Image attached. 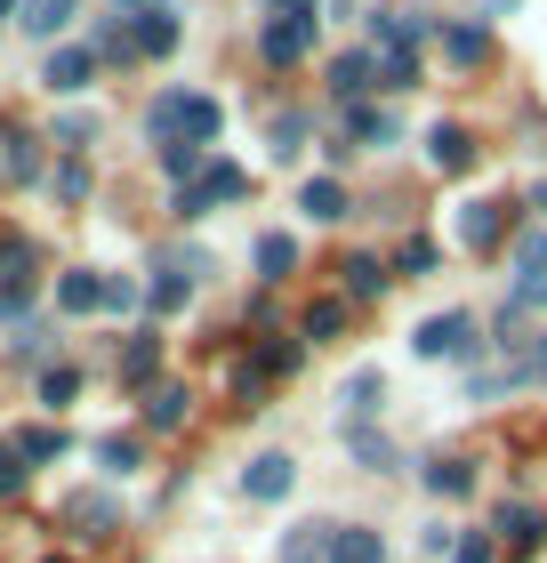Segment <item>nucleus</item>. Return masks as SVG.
I'll return each instance as SVG.
<instances>
[{"label": "nucleus", "instance_id": "ddd939ff", "mask_svg": "<svg viewBox=\"0 0 547 563\" xmlns=\"http://www.w3.org/2000/svg\"><path fill=\"white\" fill-rule=\"evenodd\" d=\"M282 563H330V523H298V531H282Z\"/></svg>", "mask_w": 547, "mask_h": 563}, {"label": "nucleus", "instance_id": "6ab92c4d", "mask_svg": "<svg viewBox=\"0 0 547 563\" xmlns=\"http://www.w3.org/2000/svg\"><path fill=\"white\" fill-rule=\"evenodd\" d=\"M250 258H258V274H266V282H282V274L298 266V242H291V234H258Z\"/></svg>", "mask_w": 547, "mask_h": 563}, {"label": "nucleus", "instance_id": "2f4dec72", "mask_svg": "<svg viewBox=\"0 0 547 563\" xmlns=\"http://www.w3.org/2000/svg\"><path fill=\"white\" fill-rule=\"evenodd\" d=\"M73 395H81V378H73V371H41V402H48V411H65Z\"/></svg>", "mask_w": 547, "mask_h": 563}, {"label": "nucleus", "instance_id": "473e14b6", "mask_svg": "<svg viewBox=\"0 0 547 563\" xmlns=\"http://www.w3.org/2000/svg\"><path fill=\"white\" fill-rule=\"evenodd\" d=\"M500 531H507L515 548H532L539 540V516H532V507H500Z\"/></svg>", "mask_w": 547, "mask_h": 563}, {"label": "nucleus", "instance_id": "412c9836", "mask_svg": "<svg viewBox=\"0 0 547 563\" xmlns=\"http://www.w3.org/2000/svg\"><path fill=\"white\" fill-rule=\"evenodd\" d=\"M427 483H435V499H467L475 492V467H467V459H435Z\"/></svg>", "mask_w": 547, "mask_h": 563}, {"label": "nucleus", "instance_id": "393cba45", "mask_svg": "<svg viewBox=\"0 0 547 563\" xmlns=\"http://www.w3.org/2000/svg\"><path fill=\"white\" fill-rule=\"evenodd\" d=\"M386 290V266L379 258H347V298H379Z\"/></svg>", "mask_w": 547, "mask_h": 563}, {"label": "nucleus", "instance_id": "9b49d317", "mask_svg": "<svg viewBox=\"0 0 547 563\" xmlns=\"http://www.w3.org/2000/svg\"><path fill=\"white\" fill-rule=\"evenodd\" d=\"M298 210H306V218H322V225H330V218H347V186H338V177H306V186H298Z\"/></svg>", "mask_w": 547, "mask_h": 563}, {"label": "nucleus", "instance_id": "f8f14e48", "mask_svg": "<svg viewBox=\"0 0 547 563\" xmlns=\"http://www.w3.org/2000/svg\"><path fill=\"white\" fill-rule=\"evenodd\" d=\"M186 411H194V402H186V387H169V378H162V387H145V427H186Z\"/></svg>", "mask_w": 547, "mask_h": 563}, {"label": "nucleus", "instance_id": "423d86ee", "mask_svg": "<svg viewBox=\"0 0 547 563\" xmlns=\"http://www.w3.org/2000/svg\"><path fill=\"white\" fill-rule=\"evenodd\" d=\"M291 483H298V467L282 451H266V459H250V467H242V499H282Z\"/></svg>", "mask_w": 547, "mask_h": 563}, {"label": "nucleus", "instance_id": "0eeeda50", "mask_svg": "<svg viewBox=\"0 0 547 563\" xmlns=\"http://www.w3.org/2000/svg\"><path fill=\"white\" fill-rule=\"evenodd\" d=\"M41 177V145L24 130H0V186H33Z\"/></svg>", "mask_w": 547, "mask_h": 563}, {"label": "nucleus", "instance_id": "aec40b11", "mask_svg": "<svg viewBox=\"0 0 547 563\" xmlns=\"http://www.w3.org/2000/svg\"><path fill=\"white\" fill-rule=\"evenodd\" d=\"M57 306H65V314H89V306H106V282H97V274H65Z\"/></svg>", "mask_w": 547, "mask_h": 563}, {"label": "nucleus", "instance_id": "bb28decb", "mask_svg": "<svg viewBox=\"0 0 547 563\" xmlns=\"http://www.w3.org/2000/svg\"><path fill=\"white\" fill-rule=\"evenodd\" d=\"M145 298H153V314H177V306L194 298V274H162V282H153Z\"/></svg>", "mask_w": 547, "mask_h": 563}, {"label": "nucleus", "instance_id": "39448f33", "mask_svg": "<svg viewBox=\"0 0 547 563\" xmlns=\"http://www.w3.org/2000/svg\"><path fill=\"white\" fill-rule=\"evenodd\" d=\"M258 48H266V65H298L306 48H315V16H274Z\"/></svg>", "mask_w": 547, "mask_h": 563}, {"label": "nucleus", "instance_id": "a18cd8bd", "mask_svg": "<svg viewBox=\"0 0 547 563\" xmlns=\"http://www.w3.org/2000/svg\"><path fill=\"white\" fill-rule=\"evenodd\" d=\"M113 9H145V0H113Z\"/></svg>", "mask_w": 547, "mask_h": 563}, {"label": "nucleus", "instance_id": "c9c22d12", "mask_svg": "<svg viewBox=\"0 0 547 563\" xmlns=\"http://www.w3.org/2000/svg\"><path fill=\"white\" fill-rule=\"evenodd\" d=\"M57 201H89V162H65L57 169Z\"/></svg>", "mask_w": 547, "mask_h": 563}, {"label": "nucleus", "instance_id": "e433bc0d", "mask_svg": "<svg viewBox=\"0 0 547 563\" xmlns=\"http://www.w3.org/2000/svg\"><path fill=\"white\" fill-rule=\"evenodd\" d=\"M427 266H435V242H427V234H411V242H403V258H395V274H427Z\"/></svg>", "mask_w": 547, "mask_h": 563}, {"label": "nucleus", "instance_id": "c03bdc74", "mask_svg": "<svg viewBox=\"0 0 547 563\" xmlns=\"http://www.w3.org/2000/svg\"><path fill=\"white\" fill-rule=\"evenodd\" d=\"M274 9H298V16H306V9H315V0H274Z\"/></svg>", "mask_w": 547, "mask_h": 563}, {"label": "nucleus", "instance_id": "4468645a", "mask_svg": "<svg viewBox=\"0 0 547 563\" xmlns=\"http://www.w3.org/2000/svg\"><path fill=\"white\" fill-rule=\"evenodd\" d=\"M330 563H386V548H379V531L347 523V531H330Z\"/></svg>", "mask_w": 547, "mask_h": 563}, {"label": "nucleus", "instance_id": "f257e3e1", "mask_svg": "<svg viewBox=\"0 0 547 563\" xmlns=\"http://www.w3.org/2000/svg\"><path fill=\"white\" fill-rule=\"evenodd\" d=\"M145 130L162 145H210L226 130V106H218V97H194V89H169V97H153Z\"/></svg>", "mask_w": 547, "mask_h": 563}, {"label": "nucleus", "instance_id": "37998d69", "mask_svg": "<svg viewBox=\"0 0 547 563\" xmlns=\"http://www.w3.org/2000/svg\"><path fill=\"white\" fill-rule=\"evenodd\" d=\"M532 210H547V177H539V186H532Z\"/></svg>", "mask_w": 547, "mask_h": 563}, {"label": "nucleus", "instance_id": "4c0bfd02", "mask_svg": "<svg viewBox=\"0 0 547 563\" xmlns=\"http://www.w3.org/2000/svg\"><path fill=\"white\" fill-rule=\"evenodd\" d=\"M9 492H24V459H17V443H0V499Z\"/></svg>", "mask_w": 547, "mask_h": 563}, {"label": "nucleus", "instance_id": "79ce46f5", "mask_svg": "<svg viewBox=\"0 0 547 563\" xmlns=\"http://www.w3.org/2000/svg\"><path fill=\"white\" fill-rule=\"evenodd\" d=\"M451 563H491V548H483V540H459V548H451Z\"/></svg>", "mask_w": 547, "mask_h": 563}, {"label": "nucleus", "instance_id": "7ed1b4c3", "mask_svg": "<svg viewBox=\"0 0 547 563\" xmlns=\"http://www.w3.org/2000/svg\"><path fill=\"white\" fill-rule=\"evenodd\" d=\"M427 354V363H451V354H467L475 346V314H435V322H419V339H411Z\"/></svg>", "mask_w": 547, "mask_h": 563}, {"label": "nucleus", "instance_id": "a878e982", "mask_svg": "<svg viewBox=\"0 0 547 563\" xmlns=\"http://www.w3.org/2000/svg\"><path fill=\"white\" fill-rule=\"evenodd\" d=\"M419 81V57H411V48H386L379 57V89H411Z\"/></svg>", "mask_w": 547, "mask_h": 563}, {"label": "nucleus", "instance_id": "9d476101", "mask_svg": "<svg viewBox=\"0 0 547 563\" xmlns=\"http://www.w3.org/2000/svg\"><path fill=\"white\" fill-rule=\"evenodd\" d=\"M500 201H467V210H459V242L467 250H491V242H500Z\"/></svg>", "mask_w": 547, "mask_h": 563}, {"label": "nucleus", "instance_id": "4be33fe9", "mask_svg": "<svg viewBox=\"0 0 547 563\" xmlns=\"http://www.w3.org/2000/svg\"><path fill=\"white\" fill-rule=\"evenodd\" d=\"M153 363H162V339H129V346H121V378H129V387H145Z\"/></svg>", "mask_w": 547, "mask_h": 563}, {"label": "nucleus", "instance_id": "1a4fd4ad", "mask_svg": "<svg viewBox=\"0 0 547 563\" xmlns=\"http://www.w3.org/2000/svg\"><path fill=\"white\" fill-rule=\"evenodd\" d=\"M89 73H97V57H89V48H57V57H48V73H41V81L57 89V97H73V89H89Z\"/></svg>", "mask_w": 547, "mask_h": 563}, {"label": "nucleus", "instance_id": "49530a36", "mask_svg": "<svg viewBox=\"0 0 547 563\" xmlns=\"http://www.w3.org/2000/svg\"><path fill=\"white\" fill-rule=\"evenodd\" d=\"M9 9H24V0H0V16H9Z\"/></svg>", "mask_w": 547, "mask_h": 563}, {"label": "nucleus", "instance_id": "ea45409f", "mask_svg": "<svg viewBox=\"0 0 547 563\" xmlns=\"http://www.w3.org/2000/svg\"><path fill=\"white\" fill-rule=\"evenodd\" d=\"M298 137H306V113H282L274 121V153H298Z\"/></svg>", "mask_w": 547, "mask_h": 563}, {"label": "nucleus", "instance_id": "c85d7f7f", "mask_svg": "<svg viewBox=\"0 0 547 563\" xmlns=\"http://www.w3.org/2000/svg\"><path fill=\"white\" fill-rule=\"evenodd\" d=\"M57 451H65L57 427H24V434H17V459H57Z\"/></svg>", "mask_w": 547, "mask_h": 563}, {"label": "nucleus", "instance_id": "7c9ffc66", "mask_svg": "<svg viewBox=\"0 0 547 563\" xmlns=\"http://www.w3.org/2000/svg\"><path fill=\"white\" fill-rule=\"evenodd\" d=\"M17 274H33V250L9 234V242H0V290H17Z\"/></svg>", "mask_w": 547, "mask_h": 563}, {"label": "nucleus", "instance_id": "f03ea898", "mask_svg": "<svg viewBox=\"0 0 547 563\" xmlns=\"http://www.w3.org/2000/svg\"><path fill=\"white\" fill-rule=\"evenodd\" d=\"M242 194H250V177L233 169V162H210L186 194H177V218H201V210H218V201H242Z\"/></svg>", "mask_w": 547, "mask_h": 563}, {"label": "nucleus", "instance_id": "c756f323", "mask_svg": "<svg viewBox=\"0 0 547 563\" xmlns=\"http://www.w3.org/2000/svg\"><path fill=\"white\" fill-rule=\"evenodd\" d=\"M347 411H354V427L379 411V371H354V387H347Z\"/></svg>", "mask_w": 547, "mask_h": 563}, {"label": "nucleus", "instance_id": "58836bf2", "mask_svg": "<svg viewBox=\"0 0 547 563\" xmlns=\"http://www.w3.org/2000/svg\"><path fill=\"white\" fill-rule=\"evenodd\" d=\"M97 459H106V467H113V475H129V467H138V443H129V434H113V443H106V451H97Z\"/></svg>", "mask_w": 547, "mask_h": 563}, {"label": "nucleus", "instance_id": "a19ab883", "mask_svg": "<svg viewBox=\"0 0 547 563\" xmlns=\"http://www.w3.org/2000/svg\"><path fill=\"white\" fill-rule=\"evenodd\" d=\"M524 378H532V387H547V346H532V354H524Z\"/></svg>", "mask_w": 547, "mask_h": 563}, {"label": "nucleus", "instance_id": "72a5a7b5", "mask_svg": "<svg viewBox=\"0 0 547 563\" xmlns=\"http://www.w3.org/2000/svg\"><path fill=\"white\" fill-rule=\"evenodd\" d=\"M162 169L177 177V186H186V177L201 169V145H162Z\"/></svg>", "mask_w": 547, "mask_h": 563}, {"label": "nucleus", "instance_id": "a211bd4d", "mask_svg": "<svg viewBox=\"0 0 547 563\" xmlns=\"http://www.w3.org/2000/svg\"><path fill=\"white\" fill-rule=\"evenodd\" d=\"M347 451H354V459H362L371 475H386V467H395V443H386L379 427H347Z\"/></svg>", "mask_w": 547, "mask_h": 563}, {"label": "nucleus", "instance_id": "2eb2a0df", "mask_svg": "<svg viewBox=\"0 0 547 563\" xmlns=\"http://www.w3.org/2000/svg\"><path fill=\"white\" fill-rule=\"evenodd\" d=\"M65 523H73V540H106V531H113V499H89L81 492V499L65 507Z\"/></svg>", "mask_w": 547, "mask_h": 563}, {"label": "nucleus", "instance_id": "dca6fc26", "mask_svg": "<svg viewBox=\"0 0 547 563\" xmlns=\"http://www.w3.org/2000/svg\"><path fill=\"white\" fill-rule=\"evenodd\" d=\"M427 153H435V169H467V162H475V145H467V130H459V121H435Z\"/></svg>", "mask_w": 547, "mask_h": 563}, {"label": "nucleus", "instance_id": "f704fd0d", "mask_svg": "<svg viewBox=\"0 0 547 563\" xmlns=\"http://www.w3.org/2000/svg\"><path fill=\"white\" fill-rule=\"evenodd\" d=\"M97 137V113H57V145H89Z\"/></svg>", "mask_w": 547, "mask_h": 563}, {"label": "nucleus", "instance_id": "20e7f679", "mask_svg": "<svg viewBox=\"0 0 547 563\" xmlns=\"http://www.w3.org/2000/svg\"><path fill=\"white\" fill-rule=\"evenodd\" d=\"M515 266H524V282H515V314H524V306H547V234H539V225L515 242Z\"/></svg>", "mask_w": 547, "mask_h": 563}, {"label": "nucleus", "instance_id": "cd10ccee", "mask_svg": "<svg viewBox=\"0 0 547 563\" xmlns=\"http://www.w3.org/2000/svg\"><path fill=\"white\" fill-rule=\"evenodd\" d=\"M233 395H242V411H266V371H258V363H233Z\"/></svg>", "mask_w": 547, "mask_h": 563}, {"label": "nucleus", "instance_id": "f3484780", "mask_svg": "<svg viewBox=\"0 0 547 563\" xmlns=\"http://www.w3.org/2000/svg\"><path fill=\"white\" fill-rule=\"evenodd\" d=\"M65 24H73V0H24V33L33 41H57Z\"/></svg>", "mask_w": 547, "mask_h": 563}, {"label": "nucleus", "instance_id": "de8ad7c7", "mask_svg": "<svg viewBox=\"0 0 547 563\" xmlns=\"http://www.w3.org/2000/svg\"><path fill=\"white\" fill-rule=\"evenodd\" d=\"M48 563H65V555H48Z\"/></svg>", "mask_w": 547, "mask_h": 563}, {"label": "nucleus", "instance_id": "6e6552de", "mask_svg": "<svg viewBox=\"0 0 547 563\" xmlns=\"http://www.w3.org/2000/svg\"><path fill=\"white\" fill-rule=\"evenodd\" d=\"M138 48H145V57H169V48H177V9L145 0V9H138Z\"/></svg>", "mask_w": 547, "mask_h": 563}, {"label": "nucleus", "instance_id": "5701e85b", "mask_svg": "<svg viewBox=\"0 0 547 563\" xmlns=\"http://www.w3.org/2000/svg\"><path fill=\"white\" fill-rule=\"evenodd\" d=\"M347 330V298H315L306 306V339H338Z\"/></svg>", "mask_w": 547, "mask_h": 563}, {"label": "nucleus", "instance_id": "b1692460", "mask_svg": "<svg viewBox=\"0 0 547 563\" xmlns=\"http://www.w3.org/2000/svg\"><path fill=\"white\" fill-rule=\"evenodd\" d=\"M442 48H451V65H483V24H451V33H442Z\"/></svg>", "mask_w": 547, "mask_h": 563}]
</instances>
